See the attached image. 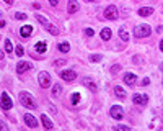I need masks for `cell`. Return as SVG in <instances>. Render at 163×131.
I'll list each match as a JSON object with an SVG mask.
<instances>
[{
    "label": "cell",
    "instance_id": "obj_23",
    "mask_svg": "<svg viewBox=\"0 0 163 131\" xmlns=\"http://www.w3.org/2000/svg\"><path fill=\"white\" fill-rule=\"evenodd\" d=\"M52 92H54V95H59L62 92V85L61 84H56L54 87H52Z\"/></svg>",
    "mask_w": 163,
    "mask_h": 131
},
{
    "label": "cell",
    "instance_id": "obj_31",
    "mask_svg": "<svg viewBox=\"0 0 163 131\" xmlns=\"http://www.w3.org/2000/svg\"><path fill=\"white\" fill-rule=\"evenodd\" d=\"M65 64V61H62V59H59V61H54V66H64Z\"/></svg>",
    "mask_w": 163,
    "mask_h": 131
},
{
    "label": "cell",
    "instance_id": "obj_36",
    "mask_svg": "<svg viewBox=\"0 0 163 131\" xmlns=\"http://www.w3.org/2000/svg\"><path fill=\"white\" fill-rule=\"evenodd\" d=\"M5 25H7V21H5V20H0V28H3Z\"/></svg>",
    "mask_w": 163,
    "mask_h": 131
},
{
    "label": "cell",
    "instance_id": "obj_9",
    "mask_svg": "<svg viewBox=\"0 0 163 131\" xmlns=\"http://www.w3.org/2000/svg\"><path fill=\"white\" fill-rule=\"evenodd\" d=\"M61 77H62L65 82H73L75 79H77V74L69 69V71H62V72H61Z\"/></svg>",
    "mask_w": 163,
    "mask_h": 131
},
{
    "label": "cell",
    "instance_id": "obj_27",
    "mask_svg": "<svg viewBox=\"0 0 163 131\" xmlns=\"http://www.w3.org/2000/svg\"><path fill=\"white\" fill-rule=\"evenodd\" d=\"M15 53H16V56H23V54H25V53H23V48L20 46V44L15 48Z\"/></svg>",
    "mask_w": 163,
    "mask_h": 131
},
{
    "label": "cell",
    "instance_id": "obj_43",
    "mask_svg": "<svg viewBox=\"0 0 163 131\" xmlns=\"http://www.w3.org/2000/svg\"><path fill=\"white\" fill-rule=\"evenodd\" d=\"M0 39H2V38H0Z\"/></svg>",
    "mask_w": 163,
    "mask_h": 131
},
{
    "label": "cell",
    "instance_id": "obj_2",
    "mask_svg": "<svg viewBox=\"0 0 163 131\" xmlns=\"http://www.w3.org/2000/svg\"><path fill=\"white\" fill-rule=\"evenodd\" d=\"M36 20L39 21V23L41 25H43L44 28H46V30H48L49 33H51V35H57V33H59V30H57V28L54 26V25H51L49 23V21H48V18H46V16H43V15H39V13H36Z\"/></svg>",
    "mask_w": 163,
    "mask_h": 131
},
{
    "label": "cell",
    "instance_id": "obj_20",
    "mask_svg": "<svg viewBox=\"0 0 163 131\" xmlns=\"http://www.w3.org/2000/svg\"><path fill=\"white\" fill-rule=\"evenodd\" d=\"M114 94H116V97H119V98H126V90L122 87H119V85L114 87Z\"/></svg>",
    "mask_w": 163,
    "mask_h": 131
},
{
    "label": "cell",
    "instance_id": "obj_15",
    "mask_svg": "<svg viewBox=\"0 0 163 131\" xmlns=\"http://www.w3.org/2000/svg\"><path fill=\"white\" fill-rule=\"evenodd\" d=\"M31 33H33V26L31 25H25V26H21V30H20V35L23 38H30Z\"/></svg>",
    "mask_w": 163,
    "mask_h": 131
},
{
    "label": "cell",
    "instance_id": "obj_10",
    "mask_svg": "<svg viewBox=\"0 0 163 131\" xmlns=\"http://www.w3.org/2000/svg\"><path fill=\"white\" fill-rule=\"evenodd\" d=\"M124 82L129 85V87H134V85L137 84V76H136V74H132V72L124 74Z\"/></svg>",
    "mask_w": 163,
    "mask_h": 131
},
{
    "label": "cell",
    "instance_id": "obj_24",
    "mask_svg": "<svg viewBox=\"0 0 163 131\" xmlns=\"http://www.w3.org/2000/svg\"><path fill=\"white\" fill-rule=\"evenodd\" d=\"M80 102V94L78 92H75L73 95H72V105H77Z\"/></svg>",
    "mask_w": 163,
    "mask_h": 131
},
{
    "label": "cell",
    "instance_id": "obj_41",
    "mask_svg": "<svg viewBox=\"0 0 163 131\" xmlns=\"http://www.w3.org/2000/svg\"><path fill=\"white\" fill-rule=\"evenodd\" d=\"M161 71H163V62H161Z\"/></svg>",
    "mask_w": 163,
    "mask_h": 131
},
{
    "label": "cell",
    "instance_id": "obj_32",
    "mask_svg": "<svg viewBox=\"0 0 163 131\" xmlns=\"http://www.w3.org/2000/svg\"><path fill=\"white\" fill-rule=\"evenodd\" d=\"M7 129V124H5L3 121H0V131H5Z\"/></svg>",
    "mask_w": 163,
    "mask_h": 131
},
{
    "label": "cell",
    "instance_id": "obj_22",
    "mask_svg": "<svg viewBox=\"0 0 163 131\" xmlns=\"http://www.w3.org/2000/svg\"><path fill=\"white\" fill-rule=\"evenodd\" d=\"M57 48H59L61 53H69V51H70V44H69V43H61Z\"/></svg>",
    "mask_w": 163,
    "mask_h": 131
},
{
    "label": "cell",
    "instance_id": "obj_29",
    "mask_svg": "<svg viewBox=\"0 0 163 131\" xmlns=\"http://www.w3.org/2000/svg\"><path fill=\"white\" fill-rule=\"evenodd\" d=\"M90 61H93V62H95V61H101V56L100 54H91L90 56Z\"/></svg>",
    "mask_w": 163,
    "mask_h": 131
},
{
    "label": "cell",
    "instance_id": "obj_6",
    "mask_svg": "<svg viewBox=\"0 0 163 131\" xmlns=\"http://www.w3.org/2000/svg\"><path fill=\"white\" fill-rule=\"evenodd\" d=\"M39 85L43 89H48L49 85H51V76H49V72H46V71L39 72Z\"/></svg>",
    "mask_w": 163,
    "mask_h": 131
},
{
    "label": "cell",
    "instance_id": "obj_34",
    "mask_svg": "<svg viewBox=\"0 0 163 131\" xmlns=\"http://www.w3.org/2000/svg\"><path fill=\"white\" fill-rule=\"evenodd\" d=\"M57 2H59V0H49V3L52 5V7H56V5H57Z\"/></svg>",
    "mask_w": 163,
    "mask_h": 131
},
{
    "label": "cell",
    "instance_id": "obj_17",
    "mask_svg": "<svg viewBox=\"0 0 163 131\" xmlns=\"http://www.w3.org/2000/svg\"><path fill=\"white\" fill-rule=\"evenodd\" d=\"M111 36H113V31L109 30V28H103L101 30V39L108 41V39H111Z\"/></svg>",
    "mask_w": 163,
    "mask_h": 131
},
{
    "label": "cell",
    "instance_id": "obj_12",
    "mask_svg": "<svg viewBox=\"0 0 163 131\" xmlns=\"http://www.w3.org/2000/svg\"><path fill=\"white\" fill-rule=\"evenodd\" d=\"M23 118H25V123H26L30 128H36V126H38V120L34 118L33 115H30V113H26Z\"/></svg>",
    "mask_w": 163,
    "mask_h": 131
},
{
    "label": "cell",
    "instance_id": "obj_33",
    "mask_svg": "<svg viewBox=\"0 0 163 131\" xmlns=\"http://www.w3.org/2000/svg\"><path fill=\"white\" fill-rule=\"evenodd\" d=\"M111 71H113V74H116V72H118V71H119V66H118V64H116V66L113 67V69H111Z\"/></svg>",
    "mask_w": 163,
    "mask_h": 131
},
{
    "label": "cell",
    "instance_id": "obj_37",
    "mask_svg": "<svg viewBox=\"0 0 163 131\" xmlns=\"http://www.w3.org/2000/svg\"><path fill=\"white\" fill-rule=\"evenodd\" d=\"M163 31V26H157V33H161Z\"/></svg>",
    "mask_w": 163,
    "mask_h": 131
},
{
    "label": "cell",
    "instance_id": "obj_35",
    "mask_svg": "<svg viewBox=\"0 0 163 131\" xmlns=\"http://www.w3.org/2000/svg\"><path fill=\"white\" fill-rule=\"evenodd\" d=\"M150 84V79H144L142 81V85H148Z\"/></svg>",
    "mask_w": 163,
    "mask_h": 131
},
{
    "label": "cell",
    "instance_id": "obj_42",
    "mask_svg": "<svg viewBox=\"0 0 163 131\" xmlns=\"http://www.w3.org/2000/svg\"><path fill=\"white\" fill-rule=\"evenodd\" d=\"M88 2H93V0H88Z\"/></svg>",
    "mask_w": 163,
    "mask_h": 131
},
{
    "label": "cell",
    "instance_id": "obj_8",
    "mask_svg": "<svg viewBox=\"0 0 163 131\" xmlns=\"http://www.w3.org/2000/svg\"><path fill=\"white\" fill-rule=\"evenodd\" d=\"M132 102H134L136 105H147L148 97H147V95H144V94H134Z\"/></svg>",
    "mask_w": 163,
    "mask_h": 131
},
{
    "label": "cell",
    "instance_id": "obj_16",
    "mask_svg": "<svg viewBox=\"0 0 163 131\" xmlns=\"http://www.w3.org/2000/svg\"><path fill=\"white\" fill-rule=\"evenodd\" d=\"M41 121H43V126L46 128V129H52L54 128V124H52V121L46 116V115H41Z\"/></svg>",
    "mask_w": 163,
    "mask_h": 131
},
{
    "label": "cell",
    "instance_id": "obj_38",
    "mask_svg": "<svg viewBox=\"0 0 163 131\" xmlns=\"http://www.w3.org/2000/svg\"><path fill=\"white\" fill-rule=\"evenodd\" d=\"M3 2H5V3H8V5H11V3H13V0H3Z\"/></svg>",
    "mask_w": 163,
    "mask_h": 131
},
{
    "label": "cell",
    "instance_id": "obj_28",
    "mask_svg": "<svg viewBox=\"0 0 163 131\" xmlns=\"http://www.w3.org/2000/svg\"><path fill=\"white\" fill-rule=\"evenodd\" d=\"M114 129H118V131H121V129H122V131H127V129H131V128L126 126V124H118V126H116Z\"/></svg>",
    "mask_w": 163,
    "mask_h": 131
},
{
    "label": "cell",
    "instance_id": "obj_13",
    "mask_svg": "<svg viewBox=\"0 0 163 131\" xmlns=\"http://www.w3.org/2000/svg\"><path fill=\"white\" fill-rule=\"evenodd\" d=\"M78 8H80V5H78L77 0H69V2H67V10H69V13H77Z\"/></svg>",
    "mask_w": 163,
    "mask_h": 131
},
{
    "label": "cell",
    "instance_id": "obj_21",
    "mask_svg": "<svg viewBox=\"0 0 163 131\" xmlns=\"http://www.w3.org/2000/svg\"><path fill=\"white\" fill-rule=\"evenodd\" d=\"M119 38L122 41H129V33L126 31V28H119Z\"/></svg>",
    "mask_w": 163,
    "mask_h": 131
},
{
    "label": "cell",
    "instance_id": "obj_39",
    "mask_svg": "<svg viewBox=\"0 0 163 131\" xmlns=\"http://www.w3.org/2000/svg\"><path fill=\"white\" fill-rule=\"evenodd\" d=\"M0 61H3V51H0Z\"/></svg>",
    "mask_w": 163,
    "mask_h": 131
},
{
    "label": "cell",
    "instance_id": "obj_3",
    "mask_svg": "<svg viewBox=\"0 0 163 131\" xmlns=\"http://www.w3.org/2000/svg\"><path fill=\"white\" fill-rule=\"evenodd\" d=\"M150 33H152V30H150V26L145 25V23H142V25H139V26L134 28V36H136V38H147Z\"/></svg>",
    "mask_w": 163,
    "mask_h": 131
},
{
    "label": "cell",
    "instance_id": "obj_14",
    "mask_svg": "<svg viewBox=\"0 0 163 131\" xmlns=\"http://www.w3.org/2000/svg\"><path fill=\"white\" fill-rule=\"evenodd\" d=\"M83 85H85L86 89H90L91 92H96V90H98V85H96V82H93L90 77H85V79H83Z\"/></svg>",
    "mask_w": 163,
    "mask_h": 131
},
{
    "label": "cell",
    "instance_id": "obj_11",
    "mask_svg": "<svg viewBox=\"0 0 163 131\" xmlns=\"http://www.w3.org/2000/svg\"><path fill=\"white\" fill-rule=\"evenodd\" d=\"M31 69V62H26V61H21L16 64V72L18 74H23V72H26V71H30Z\"/></svg>",
    "mask_w": 163,
    "mask_h": 131
},
{
    "label": "cell",
    "instance_id": "obj_7",
    "mask_svg": "<svg viewBox=\"0 0 163 131\" xmlns=\"http://www.w3.org/2000/svg\"><path fill=\"white\" fill-rule=\"evenodd\" d=\"M109 115H111V118H114V120H122L124 111H122V108L119 105H113L111 110H109Z\"/></svg>",
    "mask_w": 163,
    "mask_h": 131
},
{
    "label": "cell",
    "instance_id": "obj_18",
    "mask_svg": "<svg viewBox=\"0 0 163 131\" xmlns=\"http://www.w3.org/2000/svg\"><path fill=\"white\" fill-rule=\"evenodd\" d=\"M34 49H36V53H46V49H48V44H46L44 41H39V43H36V46H34Z\"/></svg>",
    "mask_w": 163,
    "mask_h": 131
},
{
    "label": "cell",
    "instance_id": "obj_40",
    "mask_svg": "<svg viewBox=\"0 0 163 131\" xmlns=\"http://www.w3.org/2000/svg\"><path fill=\"white\" fill-rule=\"evenodd\" d=\"M160 49L163 51V39H161V43H160Z\"/></svg>",
    "mask_w": 163,
    "mask_h": 131
},
{
    "label": "cell",
    "instance_id": "obj_25",
    "mask_svg": "<svg viewBox=\"0 0 163 131\" xmlns=\"http://www.w3.org/2000/svg\"><path fill=\"white\" fill-rule=\"evenodd\" d=\"M15 18H16V20H26V18H28V15H26V13L18 12V13H15Z\"/></svg>",
    "mask_w": 163,
    "mask_h": 131
},
{
    "label": "cell",
    "instance_id": "obj_30",
    "mask_svg": "<svg viewBox=\"0 0 163 131\" xmlns=\"http://www.w3.org/2000/svg\"><path fill=\"white\" fill-rule=\"evenodd\" d=\"M85 35H86V36H93V35H95V30H91V28H86V30H85Z\"/></svg>",
    "mask_w": 163,
    "mask_h": 131
},
{
    "label": "cell",
    "instance_id": "obj_4",
    "mask_svg": "<svg viewBox=\"0 0 163 131\" xmlns=\"http://www.w3.org/2000/svg\"><path fill=\"white\" fill-rule=\"evenodd\" d=\"M104 16H106L108 20H118V16H119L118 7H116V5H109V7H106V10H104Z\"/></svg>",
    "mask_w": 163,
    "mask_h": 131
},
{
    "label": "cell",
    "instance_id": "obj_26",
    "mask_svg": "<svg viewBox=\"0 0 163 131\" xmlns=\"http://www.w3.org/2000/svg\"><path fill=\"white\" fill-rule=\"evenodd\" d=\"M5 51H7V53H11V51H13V46H11V43L8 41H5Z\"/></svg>",
    "mask_w": 163,
    "mask_h": 131
},
{
    "label": "cell",
    "instance_id": "obj_5",
    "mask_svg": "<svg viewBox=\"0 0 163 131\" xmlns=\"http://www.w3.org/2000/svg\"><path fill=\"white\" fill-rule=\"evenodd\" d=\"M0 107H2V110H10L13 107V102H11V98L8 97L7 92H3L2 97H0Z\"/></svg>",
    "mask_w": 163,
    "mask_h": 131
},
{
    "label": "cell",
    "instance_id": "obj_19",
    "mask_svg": "<svg viewBox=\"0 0 163 131\" xmlns=\"http://www.w3.org/2000/svg\"><path fill=\"white\" fill-rule=\"evenodd\" d=\"M153 13V8L152 7H142L140 10H139V15L140 16H148V15H152Z\"/></svg>",
    "mask_w": 163,
    "mask_h": 131
},
{
    "label": "cell",
    "instance_id": "obj_1",
    "mask_svg": "<svg viewBox=\"0 0 163 131\" xmlns=\"http://www.w3.org/2000/svg\"><path fill=\"white\" fill-rule=\"evenodd\" d=\"M20 102H21V105L23 107H26V108H36L38 105H36V100L33 98V95H30L28 92H21L20 94Z\"/></svg>",
    "mask_w": 163,
    "mask_h": 131
}]
</instances>
